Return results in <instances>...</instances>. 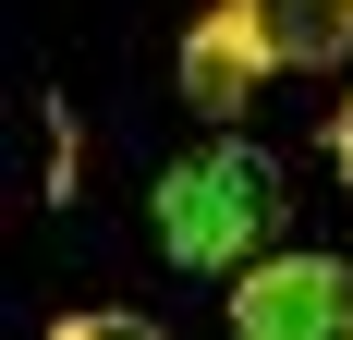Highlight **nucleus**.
Instances as JSON below:
<instances>
[{"label":"nucleus","mask_w":353,"mask_h":340,"mask_svg":"<svg viewBox=\"0 0 353 340\" xmlns=\"http://www.w3.org/2000/svg\"><path fill=\"white\" fill-rule=\"evenodd\" d=\"M146 219H159V255H171V268L232 279V268H256V255L281 243L292 182H281V158H268V146H232V134H219V146H195V158L159 170Z\"/></svg>","instance_id":"obj_1"},{"label":"nucleus","mask_w":353,"mask_h":340,"mask_svg":"<svg viewBox=\"0 0 353 340\" xmlns=\"http://www.w3.org/2000/svg\"><path fill=\"white\" fill-rule=\"evenodd\" d=\"M232 328L244 340H353V268L281 243V255L232 268Z\"/></svg>","instance_id":"obj_2"},{"label":"nucleus","mask_w":353,"mask_h":340,"mask_svg":"<svg viewBox=\"0 0 353 340\" xmlns=\"http://www.w3.org/2000/svg\"><path fill=\"white\" fill-rule=\"evenodd\" d=\"M281 61L268 49V25H256V0H219V12H195V36H183V109L195 122H244V98H256V73Z\"/></svg>","instance_id":"obj_3"},{"label":"nucleus","mask_w":353,"mask_h":340,"mask_svg":"<svg viewBox=\"0 0 353 340\" xmlns=\"http://www.w3.org/2000/svg\"><path fill=\"white\" fill-rule=\"evenodd\" d=\"M256 25H268V49H281V73L353 61V0H256Z\"/></svg>","instance_id":"obj_4"},{"label":"nucleus","mask_w":353,"mask_h":340,"mask_svg":"<svg viewBox=\"0 0 353 340\" xmlns=\"http://www.w3.org/2000/svg\"><path fill=\"white\" fill-rule=\"evenodd\" d=\"M329 170H341V182H353V109H341V122H329Z\"/></svg>","instance_id":"obj_5"}]
</instances>
